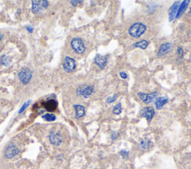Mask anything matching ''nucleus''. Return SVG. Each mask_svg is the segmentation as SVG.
<instances>
[{"label": "nucleus", "mask_w": 191, "mask_h": 169, "mask_svg": "<svg viewBox=\"0 0 191 169\" xmlns=\"http://www.w3.org/2000/svg\"><path fill=\"white\" fill-rule=\"evenodd\" d=\"M74 108L76 110V117L77 119L82 117L85 114V110H84V107L82 105L76 104L74 105Z\"/></svg>", "instance_id": "obj_15"}, {"label": "nucleus", "mask_w": 191, "mask_h": 169, "mask_svg": "<svg viewBox=\"0 0 191 169\" xmlns=\"http://www.w3.org/2000/svg\"><path fill=\"white\" fill-rule=\"evenodd\" d=\"M189 15H190V16H191V8H190V11H189Z\"/></svg>", "instance_id": "obj_31"}, {"label": "nucleus", "mask_w": 191, "mask_h": 169, "mask_svg": "<svg viewBox=\"0 0 191 169\" xmlns=\"http://www.w3.org/2000/svg\"><path fill=\"white\" fill-rule=\"evenodd\" d=\"M117 95H113V96L111 97H108V98L106 99V102H107L108 104H110V103H113V102H114L116 101V99H117Z\"/></svg>", "instance_id": "obj_23"}, {"label": "nucleus", "mask_w": 191, "mask_h": 169, "mask_svg": "<svg viewBox=\"0 0 191 169\" xmlns=\"http://www.w3.org/2000/svg\"><path fill=\"white\" fill-rule=\"evenodd\" d=\"M148 44H149V43L146 40H143L136 43L133 45H134V47H138V48H141L142 49H146L148 46Z\"/></svg>", "instance_id": "obj_18"}, {"label": "nucleus", "mask_w": 191, "mask_h": 169, "mask_svg": "<svg viewBox=\"0 0 191 169\" xmlns=\"http://www.w3.org/2000/svg\"><path fill=\"white\" fill-rule=\"evenodd\" d=\"M120 75L123 79H125V78H127V77H128L126 73L124 72H121L120 73Z\"/></svg>", "instance_id": "obj_28"}, {"label": "nucleus", "mask_w": 191, "mask_h": 169, "mask_svg": "<svg viewBox=\"0 0 191 169\" xmlns=\"http://www.w3.org/2000/svg\"><path fill=\"white\" fill-rule=\"evenodd\" d=\"M27 30L29 31H30V33L33 32V28L31 27H27Z\"/></svg>", "instance_id": "obj_30"}, {"label": "nucleus", "mask_w": 191, "mask_h": 169, "mask_svg": "<svg viewBox=\"0 0 191 169\" xmlns=\"http://www.w3.org/2000/svg\"><path fill=\"white\" fill-rule=\"evenodd\" d=\"M167 102H168V98L167 97H160V98H158L155 102L156 108L158 110H160L167 103Z\"/></svg>", "instance_id": "obj_16"}, {"label": "nucleus", "mask_w": 191, "mask_h": 169, "mask_svg": "<svg viewBox=\"0 0 191 169\" xmlns=\"http://www.w3.org/2000/svg\"><path fill=\"white\" fill-rule=\"evenodd\" d=\"M43 106L46 108V110L52 112L56 110L58 104H57V102H55V101L49 100L48 101V102H44V103H43Z\"/></svg>", "instance_id": "obj_14"}, {"label": "nucleus", "mask_w": 191, "mask_h": 169, "mask_svg": "<svg viewBox=\"0 0 191 169\" xmlns=\"http://www.w3.org/2000/svg\"><path fill=\"white\" fill-rule=\"evenodd\" d=\"M140 116L142 117H145L147 121L149 122H150L152 121V119L154 117L155 114V110L152 107H146L143 108L142 110L140 111Z\"/></svg>", "instance_id": "obj_6"}, {"label": "nucleus", "mask_w": 191, "mask_h": 169, "mask_svg": "<svg viewBox=\"0 0 191 169\" xmlns=\"http://www.w3.org/2000/svg\"><path fill=\"white\" fill-rule=\"evenodd\" d=\"M189 3H190V0H185V1H183V2H182V3L180 5L179 8H178V13H177V15H176L177 18L180 17V16L182 15V13L185 12V11L187 9V8Z\"/></svg>", "instance_id": "obj_17"}, {"label": "nucleus", "mask_w": 191, "mask_h": 169, "mask_svg": "<svg viewBox=\"0 0 191 169\" xmlns=\"http://www.w3.org/2000/svg\"><path fill=\"white\" fill-rule=\"evenodd\" d=\"M18 77L23 84H27L32 77L31 72L29 69H23L18 74Z\"/></svg>", "instance_id": "obj_4"}, {"label": "nucleus", "mask_w": 191, "mask_h": 169, "mask_svg": "<svg viewBox=\"0 0 191 169\" xmlns=\"http://www.w3.org/2000/svg\"><path fill=\"white\" fill-rule=\"evenodd\" d=\"M30 103H31V101H28V102H26V103H25L24 104H23V106L21 107V109L20 110V112H19V113H23V112L25 110H26V108H27L28 107H29V105L30 104Z\"/></svg>", "instance_id": "obj_24"}, {"label": "nucleus", "mask_w": 191, "mask_h": 169, "mask_svg": "<svg viewBox=\"0 0 191 169\" xmlns=\"http://www.w3.org/2000/svg\"><path fill=\"white\" fill-rule=\"evenodd\" d=\"M94 62L100 69H104L108 63V56H103L101 55H97L95 57Z\"/></svg>", "instance_id": "obj_9"}, {"label": "nucleus", "mask_w": 191, "mask_h": 169, "mask_svg": "<svg viewBox=\"0 0 191 169\" xmlns=\"http://www.w3.org/2000/svg\"><path fill=\"white\" fill-rule=\"evenodd\" d=\"M178 55H179V57L181 58H183V56H184L183 49H182V48H180V47L178 48Z\"/></svg>", "instance_id": "obj_27"}, {"label": "nucleus", "mask_w": 191, "mask_h": 169, "mask_svg": "<svg viewBox=\"0 0 191 169\" xmlns=\"http://www.w3.org/2000/svg\"><path fill=\"white\" fill-rule=\"evenodd\" d=\"M19 152H20V151L16 145H10L7 147L5 152V156L8 159H11V158L14 157L16 155H17Z\"/></svg>", "instance_id": "obj_7"}, {"label": "nucleus", "mask_w": 191, "mask_h": 169, "mask_svg": "<svg viewBox=\"0 0 191 169\" xmlns=\"http://www.w3.org/2000/svg\"><path fill=\"white\" fill-rule=\"evenodd\" d=\"M2 34H0V40H2Z\"/></svg>", "instance_id": "obj_32"}, {"label": "nucleus", "mask_w": 191, "mask_h": 169, "mask_svg": "<svg viewBox=\"0 0 191 169\" xmlns=\"http://www.w3.org/2000/svg\"><path fill=\"white\" fill-rule=\"evenodd\" d=\"M139 98H140V100L143 101L145 104H149L154 100L155 98L157 97V92H153V93L150 94H146V93H142L140 92L139 94Z\"/></svg>", "instance_id": "obj_10"}, {"label": "nucleus", "mask_w": 191, "mask_h": 169, "mask_svg": "<svg viewBox=\"0 0 191 169\" xmlns=\"http://www.w3.org/2000/svg\"><path fill=\"white\" fill-rule=\"evenodd\" d=\"M10 63L11 59L9 58V57H7L4 55L2 58H0V64L4 65V66H8Z\"/></svg>", "instance_id": "obj_20"}, {"label": "nucleus", "mask_w": 191, "mask_h": 169, "mask_svg": "<svg viewBox=\"0 0 191 169\" xmlns=\"http://www.w3.org/2000/svg\"><path fill=\"white\" fill-rule=\"evenodd\" d=\"M118 136H119V133L117 132H116V131H113V132L111 133V134H110V137H111V138L113 139V140L116 139V138L118 137Z\"/></svg>", "instance_id": "obj_26"}, {"label": "nucleus", "mask_w": 191, "mask_h": 169, "mask_svg": "<svg viewBox=\"0 0 191 169\" xmlns=\"http://www.w3.org/2000/svg\"><path fill=\"white\" fill-rule=\"evenodd\" d=\"M63 69L66 72H70L76 69V61L70 57H66L63 61Z\"/></svg>", "instance_id": "obj_5"}, {"label": "nucleus", "mask_w": 191, "mask_h": 169, "mask_svg": "<svg viewBox=\"0 0 191 169\" xmlns=\"http://www.w3.org/2000/svg\"><path fill=\"white\" fill-rule=\"evenodd\" d=\"M93 87H91V86H88V87H85L84 88L79 87L77 90V92L79 95H82L84 98H88L93 93Z\"/></svg>", "instance_id": "obj_12"}, {"label": "nucleus", "mask_w": 191, "mask_h": 169, "mask_svg": "<svg viewBox=\"0 0 191 169\" xmlns=\"http://www.w3.org/2000/svg\"><path fill=\"white\" fill-rule=\"evenodd\" d=\"M71 46L75 52L78 55L83 54L85 52V46L82 40L80 38H74L71 41Z\"/></svg>", "instance_id": "obj_3"}, {"label": "nucleus", "mask_w": 191, "mask_h": 169, "mask_svg": "<svg viewBox=\"0 0 191 169\" xmlns=\"http://www.w3.org/2000/svg\"><path fill=\"white\" fill-rule=\"evenodd\" d=\"M49 140H50L51 143L53 144L54 145L58 146L62 143L63 139H62L61 136L58 133L52 132L49 134Z\"/></svg>", "instance_id": "obj_11"}, {"label": "nucleus", "mask_w": 191, "mask_h": 169, "mask_svg": "<svg viewBox=\"0 0 191 169\" xmlns=\"http://www.w3.org/2000/svg\"><path fill=\"white\" fill-rule=\"evenodd\" d=\"M42 118L47 121H53L56 119V116L53 114H51V113H46L44 116H43Z\"/></svg>", "instance_id": "obj_21"}, {"label": "nucleus", "mask_w": 191, "mask_h": 169, "mask_svg": "<svg viewBox=\"0 0 191 169\" xmlns=\"http://www.w3.org/2000/svg\"><path fill=\"white\" fill-rule=\"evenodd\" d=\"M32 12L36 14L44 11L49 5L48 1L46 0H32Z\"/></svg>", "instance_id": "obj_2"}, {"label": "nucleus", "mask_w": 191, "mask_h": 169, "mask_svg": "<svg viewBox=\"0 0 191 169\" xmlns=\"http://www.w3.org/2000/svg\"><path fill=\"white\" fill-rule=\"evenodd\" d=\"M122 113V105L121 104L119 103L116 105L113 109V113L115 115H119Z\"/></svg>", "instance_id": "obj_22"}, {"label": "nucleus", "mask_w": 191, "mask_h": 169, "mask_svg": "<svg viewBox=\"0 0 191 169\" xmlns=\"http://www.w3.org/2000/svg\"><path fill=\"white\" fill-rule=\"evenodd\" d=\"M171 48H172V44L170 43L162 44V45L160 46V48H159V51L158 52V56L161 57L163 56V55L167 54L170 51Z\"/></svg>", "instance_id": "obj_13"}, {"label": "nucleus", "mask_w": 191, "mask_h": 169, "mask_svg": "<svg viewBox=\"0 0 191 169\" xmlns=\"http://www.w3.org/2000/svg\"><path fill=\"white\" fill-rule=\"evenodd\" d=\"M146 26L143 24V23H136L130 27V28L128 29V33L131 37L138 38L144 33V31H146Z\"/></svg>", "instance_id": "obj_1"}, {"label": "nucleus", "mask_w": 191, "mask_h": 169, "mask_svg": "<svg viewBox=\"0 0 191 169\" xmlns=\"http://www.w3.org/2000/svg\"><path fill=\"white\" fill-rule=\"evenodd\" d=\"M70 2L73 5H74V6H76V5H77V3H81V2H82V1H70Z\"/></svg>", "instance_id": "obj_29"}, {"label": "nucleus", "mask_w": 191, "mask_h": 169, "mask_svg": "<svg viewBox=\"0 0 191 169\" xmlns=\"http://www.w3.org/2000/svg\"><path fill=\"white\" fill-rule=\"evenodd\" d=\"M120 155H121V156L124 158V159H125V158H127L128 156V153H128L127 151L123 150L120 152Z\"/></svg>", "instance_id": "obj_25"}, {"label": "nucleus", "mask_w": 191, "mask_h": 169, "mask_svg": "<svg viewBox=\"0 0 191 169\" xmlns=\"http://www.w3.org/2000/svg\"><path fill=\"white\" fill-rule=\"evenodd\" d=\"M181 2L180 1H177L175 2L173 5H172L171 8H170V11H169V16H170V18H169V20L170 22H172L176 17V15L178 13V8H179L180 5H181Z\"/></svg>", "instance_id": "obj_8"}, {"label": "nucleus", "mask_w": 191, "mask_h": 169, "mask_svg": "<svg viewBox=\"0 0 191 169\" xmlns=\"http://www.w3.org/2000/svg\"><path fill=\"white\" fill-rule=\"evenodd\" d=\"M149 141L148 140L147 138H143V139H142L140 142V148H141V149H143V150H146L148 148V147H149Z\"/></svg>", "instance_id": "obj_19"}]
</instances>
